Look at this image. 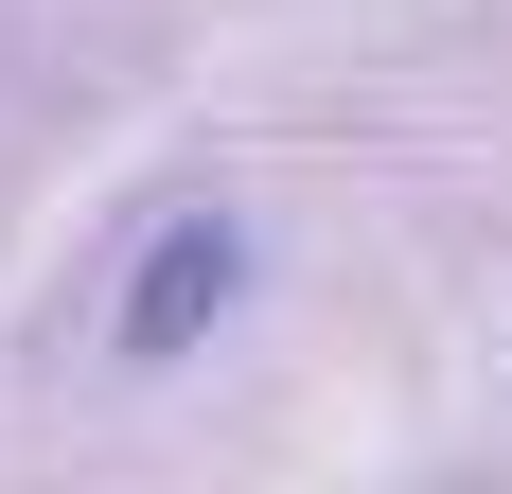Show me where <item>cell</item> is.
<instances>
[{
	"instance_id": "1",
	"label": "cell",
	"mask_w": 512,
	"mask_h": 494,
	"mask_svg": "<svg viewBox=\"0 0 512 494\" xmlns=\"http://www.w3.org/2000/svg\"><path fill=\"white\" fill-rule=\"evenodd\" d=\"M248 212L230 195H177L142 212V247H124V283H106V371H195L230 318H248Z\"/></svg>"
}]
</instances>
